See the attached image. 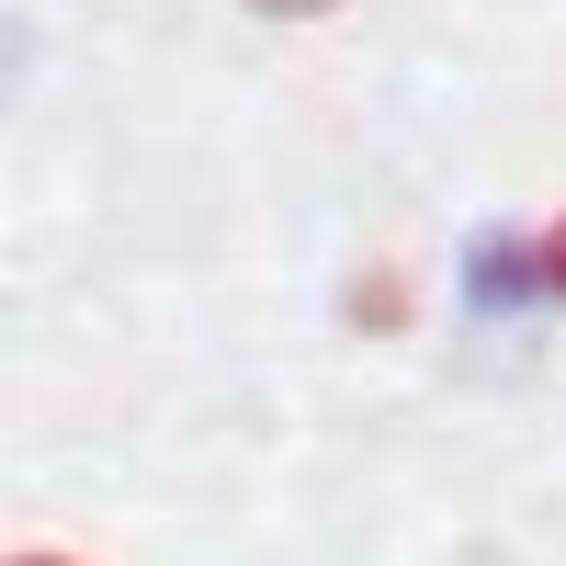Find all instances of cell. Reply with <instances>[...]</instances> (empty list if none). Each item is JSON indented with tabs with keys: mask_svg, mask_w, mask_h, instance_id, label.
I'll list each match as a JSON object with an SVG mask.
<instances>
[{
	"mask_svg": "<svg viewBox=\"0 0 566 566\" xmlns=\"http://www.w3.org/2000/svg\"><path fill=\"white\" fill-rule=\"evenodd\" d=\"M250 12H272V23H306V12H328V0H250Z\"/></svg>",
	"mask_w": 566,
	"mask_h": 566,
	"instance_id": "6da1fadb",
	"label": "cell"
},
{
	"mask_svg": "<svg viewBox=\"0 0 566 566\" xmlns=\"http://www.w3.org/2000/svg\"><path fill=\"white\" fill-rule=\"evenodd\" d=\"M544 283H555V295H566V227H555V239H544Z\"/></svg>",
	"mask_w": 566,
	"mask_h": 566,
	"instance_id": "7a4b0ae2",
	"label": "cell"
},
{
	"mask_svg": "<svg viewBox=\"0 0 566 566\" xmlns=\"http://www.w3.org/2000/svg\"><path fill=\"white\" fill-rule=\"evenodd\" d=\"M12 566H69V555H12Z\"/></svg>",
	"mask_w": 566,
	"mask_h": 566,
	"instance_id": "3957f363",
	"label": "cell"
}]
</instances>
